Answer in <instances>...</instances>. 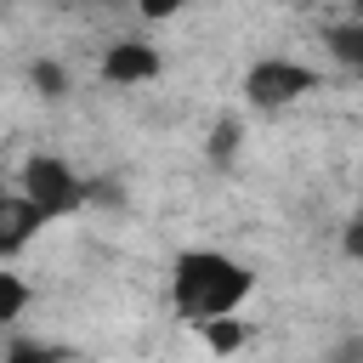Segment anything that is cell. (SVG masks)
I'll list each match as a JSON object with an SVG mask.
<instances>
[{"label": "cell", "instance_id": "6da1fadb", "mask_svg": "<svg viewBox=\"0 0 363 363\" xmlns=\"http://www.w3.org/2000/svg\"><path fill=\"white\" fill-rule=\"evenodd\" d=\"M250 295H255V272L227 250H182L170 261V312L187 323L238 318Z\"/></svg>", "mask_w": 363, "mask_h": 363}, {"label": "cell", "instance_id": "7a4b0ae2", "mask_svg": "<svg viewBox=\"0 0 363 363\" xmlns=\"http://www.w3.org/2000/svg\"><path fill=\"white\" fill-rule=\"evenodd\" d=\"M23 204H34V216L51 227L62 216H79L91 204V182L62 159V153H28L17 164V187H11Z\"/></svg>", "mask_w": 363, "mask_h": 363}, {"label": "cell", "instance_id": "3957f363", "mask_svg": "<svg viewBox=\"0 0 363 363\" xmlns=\"http://www.w3.org/2000/svg\"><path fill=\"white\" fill-rule=\"evenodd\" d=\"M306 91H318V68L312 62H295V57H261L244 74V102L261 108V113H284Z\"/></svg>", "mask_w": 363, "mask_h": 363}, {"label": "cell", "instance_id": "277c9868", "mask_svg": "<svg viewBox=\"0 0 363 363\" xmlns=\"http://www.w3.org/2000/svg\"><path fill=\"white\" fill-rule=\"evenodd\" d=\"M96 74H102L108 85L136 91V85H153V79L164 74V51H159L153 40H113V45H102Z\"/></svg>", "mask_w": 363, "mask_h": 363}, {"label": "cell", "instance_id": "5b68a950", "mask_svg": "<svg viewBox=\"0 0 363 363\" xmlns=\"http://www.w3.org/2000/svg\"><path fill=\"white\" fill-rule=\"evenodd\" d=\"M40 233H45V221L34 216V204H23V199L6 187V193H0V261H17Z\"/></svg>", "mask_w": 363, "mask_h": 363}, {"label": "cell", "instance_id": "8992f818", "mask_svg": "<svg viewBox=\"0 0 363 363\" xmlns=\"http://www.w3.org/2000/svg\"><path fill=\"white\" fill-rule=\"evenodd\" d=\"M74 352L57 340H28V335H6L0 340V363H68Z\"/></svg>", "mask_w": 363, "mask_h": 363}, {"label": "cell", "instance_id": "52a82bcc", "mask_svg": "<svg viewBox=\"0 0 363 363\" xmlns=\"http://www.w3.org/2000/svg\"><path fill=\"white\" fill-rule=\"evenodd\" d=\"M28 301H34L28 278H23V272H11V267H0V335L28 312Z\"/></svg>", "mask_w": 363, "mask_h": 363}, {"label": "cell", "instance_id": "ba28073f", "mask_svg": "<svg viewBox=\"0 0 363 363\" xmlns=\"http://www.w3.org/2000/svg\"><path fill=\"white\" fill-rule=\"evenodd\" d=\"M199 335H204V346H210L216 357H233V352L250 340V323H244V318H210V323H199Z\"/></svg>", "mask_w": 363, "mask_h": 363}, {"label": "cell", "instance_id": "9c48e42d", "mask_svg": "<svg viewBox=\"0 0 363 363\" xmlns=\"http://www.w3.org/2000/svg\"><path fill=\"white\" fill-rule=\"evenodd\" d=\"M238 136H244L238 119H216V130H210V159H216V164L233 159V153H238Z\"/></svg>", "mask_w": 363, "mask_h": 363}, {"label": "cell", "instance_id": "30bf717a", "mask_svg": "<svg viewBox=\"0 0 363 363\" xmlns=\"http://www.w3.org/2000/svg\"><path fill=\"white\" fill-rule=\"evenodd\" d=\"M28 79H34V91H45V96H62V91H68L62 62H51V57H45V62H34V68H28Z\"/></svg>", "mask_w": 363, "mask_h": 363}, {"label": "cell", "instance_id": "8fae6325", "mask_svg": "<svg viewBox=\"0 0 363 363\" xmlns=\"http://www.w3.org/2000/svg\"><path fill=\"white\" fill-rule=\"evenodd\" d=\"M0 193H6V176H0Z\"/></svg>", "mask_w": 363, "mask_h": 363}, {"label": "cell", "instance_id": "7c38bea8", "mask_svg": "<svg viewBox=\"0 0 363 363\" xmlns=\"http://www.w3.org/2000/svg\"><path fill=\"white\" fill-rule=\"evenodd\" d=\"M0 340H6V335H0Z\"/></svg>", "mask_w": 363, "mask_h": 363}]
</instances>
